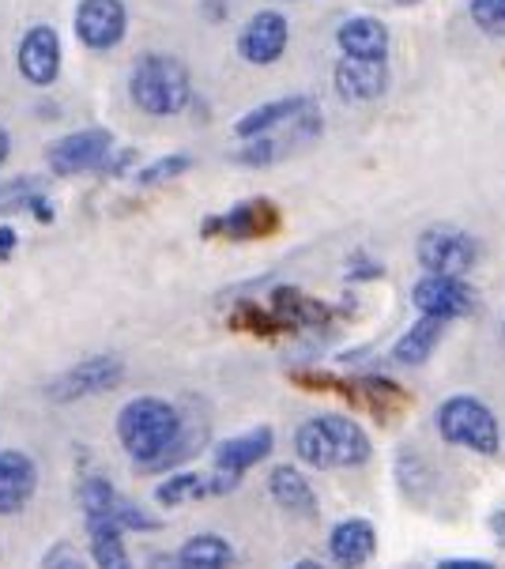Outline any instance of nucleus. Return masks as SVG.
<instances>
[{"label":"nucleus","mask_w":505,"mask_h":569,"mask_svg":"<svg viewBox=\"0 0 505 569\" xmlns=\"http://www.w3.org/2000/svg\"><path fill=\"white\" fill-rule=\"evenodd\" d=\"M118 441L140 468H162L181 457V415L159 397H136L118 415Z\"/></svg>","instance_id":"1"},{"label":"nucleus","mask_w":505,"mask_h":569,"mask_svg":"<svg viewBox=\"0 0 505 569\" xmlns=\"http://www.w3.org/2000/svg\"><path fill=\"white\" fill-rule=\"evenodd\" d=\"M295 452L309 468H358L370 460V433L347 415H317L295 430Z\"/></svg>","instance_id":"2"},{"label":"nucleus","mask_w":505,"mask_h":569,"mask_svg":"<svg viewBox=\"0 0 505 569\" xmlns=\"http://www.w3.org/2000/svg\"><path fill=\"white\" fill-rule=\"evenodd\" d=\"M132 102L151 118H174L181 113L192 99V80L189 69L170 53H143L136 57L132 76H129Z\"/></svg>","instance_id":"3"},{"label":"nucleus","mask_w":505,"mask_h":569,"mask_svg":"<svg viewBox=\"0 0 505 569\" xmlns=\"http://www.w3.org/2000/svg\"><path fill=\"white\" fill-rule=\"evenodd\" d=\"M434 422H438V433L449 446L472 449L479 457H494L502 446L498 415L475 397H449L434 415Z\"/></svg>","instance_id":"4"},{"label":"nucleus","mask_w":505,"mask_h":569,"mask_svg":"<svg viewBox=\"0 0 505 569\" xmlns=\"http://www.w3.org/2000/svg\"><path fill=\"white\" fill-rule=\"evenodd\" d=\"M415 257H419L423 272H445V276H464L479 257V246H475L472 234L453 227H430L423 230L419 246H415Z\"/></svg>","instance_id":"5"},{"label":"nucleus","mask_w":505,"mask_h":569,"mask_svg":"<svg viewBox=\"0 0 505 569\" xmlns=\"http://www.w3.org/2000/svg\"><path fill=\"white\" fill-rule=\"evenodd\" d=\"M412 302L419 313L445 317V321L475 313V291L464 283V276H445V272H426L419 283H415Z\"/></svg>","instance_id":"6"},{"label":"nucleus","mask_w":505,"mask_h":569,"mask_svg":"<svg viewBox=\"0 0 505 569\" xmlns=\"http://www.w3.org/2000/svg\"><path fill=\"white\" fill-rule=\"evenodd\" d=\"M125 31H129V12L121 0H80L76 8V38L95 53H106L121 46Z\"/></svg>","instance_id":"7"},{"label":"nucleus","mask_w":505,"mask_h":569,"mask_svg":"<svg viewBox=\"0 0 505 569\" xmlns=\"http://www.w3.org/2000/svg\"><path fill=\"white\" fill-rule=\"evenodd\" d=\"M113 151V137L106 129H80L68 132L50 148V170L61 173V178H72V173H87L106 167Z\"/></svg>","instance_id":"8"},{"label":"nucleus","mask_w":505,"mask_h":569,"mask_svg":"<svg viewBox=\"0 0 505 569\" xmlns=\"http://www.w3.org/2000/svg\"><path fill=\"white\" fill-rule=\"evenodd\" d=\"M121 378H125L121 359H113V355H95V359L76 362L72 370L61 373V378L50 385V400L72 403V400L95 397V392L113 389V385H118Z\"/></svg>","instance_id":"9"},{"label":"nucleus","mask_w":505,"mask_h":569,"mask_svg":"<svg viewBox=\"0 0 505 569\" xmlns=\"http://www.w3.org/2000/svg\"><path fill=\"white\" fill-rule=\"evenodd\" d=\"M287 42H290L287 19L265 8V12H257L241 27L238 53H241V61H249V64H276L279 57L287 53Z\"/></svg>","instance_id":"10"},{"label":"nucleus","mask_w":505,"mask_h":569,"mask_svg":"<svg viewBox=\"0 0 505 569\" xmlns=\"http://www.w3.org/2000/svg\"><path fill=\"white\" fill-rule=\"evenodd\" d=\"M19 72H23L27 83L34 87H50L57 80V72H61V38H57L53 27L38 23L31 31L23 34V42H19Z\"/></svg>","instance_id":"11"},{"label":"nucleus","mask_w":505,"mask_h":569,"mask_svg":"<svg viewBox=\"0 0 505 569\" xmlns=\"http://www.w3.org/2000/svg\"><path fill=\"white\" fill-rule=\"evenodd\" d=\"M34 487H38L34 460L16 449L0 452V517L19 513L34 498Z\"/></svg>","instance_id":"12"},{"label":"nucleus","mask_w":505,"mask_h":569,"mask_svg":"<svg viewBox=\"0 0 505 569\" xmlns=\"http://www.w3.org/2000/svg\"><path fill=\"white\" fill-rule=\"evenodd\" d=\"M336 87L347 102H374L385 94L388 69L385 61H370V57H344L336 64Z\"/></svg>","instance_id":"13"},{"label":"nucleus","mask_w":505,"mask_h":569,"mask_svg":"<svg viewBox=\"0 0 505 569\" xmlns=\"http://www.w3.org/2000/svg\"><path fill=\"white\" fill-rule=\"evenodd\" d=\"M336 42L344 57H370V61H385L388 57V27L374 16H351L339 23Z\"/></svg>","instance_id":"14"},{"label":"nucleus","mask_w":505,"mask_h":569,"mask_svg":"<svg viewBox=\"0 0 505 569\" xmlns=\"http://www.w3.org/2000/svg\"><path fill=\"white\" fill-rule=\"evenodd\" d=\"M271 452V430L268 427H257L249 433H238V438H227L219 441L216 449V468L222 476H241V471H249L253 465H260Z\"/></svg>","instance_id":"15"},{"label":"nucleus","mask_w":505,"mask_h":569,"mask_svg":"<svg viewBox=\"0 0 505 569\" xmlns=\"http://www.w3.org/2000/svg\"><path fill=\"white\" fill-rule=\"evenodd\" d=\"M328 551L339 566H366L377 555V532L370 520L351 517V520H339L333 528V539H328Z\"/></svg>","instance_id":"16"},{"label":"nucleus","mask_w":505,"mask_h":569,"mask_svg":"<svg viewBox=\"0 0 505 569\" xmlns=\"http://www.w3.org/2000/svg\"><path fill=\"white\" fill-rule=\"evenodd\" d=\"M268 495L276 498V506L287 509V513H295V517H317V495H314L309 479L298 468H290V465L271 468Z\"/></svg>","instance_id":"17"},{"label":"nucleus","mask_w":505,"mask_h":569,"mask_svg":"<svg viewBox=\"0 0 505 569\" xmlns=\"http://www.w3.org/2000/svg\"><path fill=\"white\" fill-rule=\"evenodd\" d=\"M279 223V211L268 204V200H246V204H238L230 216L222 219H211L208 230H219V234L227 238H265L271 234Z\"/></svg>","instance_id":"18"},{"label":"nucleus","mask_w":505,"mask_h":569,"mask_svg":"<svg viewBox=\"0 0 505 569\" xmlns=\"http://www.w3.org/2000/svg\"><path fill=\"white\" fill-rule=\"evenodd\" d=\"M445 317H434V313H419V321H415L407 332L396 340L393 347V359L400 366H423L426 359L434 355V347H438L442 332H445Z\"/></svg>","instance_id":"19"},{"label":"nucleus","mask_w":505,"mask_h":569,"mask_svg":"<svg viewBox=\"0 0 505 569\" xmlns=\"http://www.w3.org/2000/svg\"><path fill=\"white\" fill-rule=\"evenodd\" d=\"M309 110H314V102L303 99V94H295V99H276V102H265V106H257V110H249L246 118H238L235 132L241 140H249V137H260V132L271 129V124H279V121L306 118Z\"/></svg>","instance_id":"20"},{"label":"nucleus","mask_w":505,"mask_h":569,"mask_svg":"<svg viewBox=\"0 0 505 569\" xmlns=\"http://www.w3.org/2000/svg\"><path fill=\"white\" fill-rule=\"evenodd\" d=\"M87 532H91V558L106 569L129 566V551H125V528L113 517H87Z\"/></svg>","instance_id":"21"},{"label":"nucleus","mask_w":505,"mask_h":569,"mask_svg":"<svg viewBox=\"0 0 505 569\" xmlns=\"http://www.w3.org/2000/svg\"><path fill=\"white\" fill-rule=\"evenodd\" d=\"M178 562L189 566V569H222V566L235 562V547H230L222 536L204 532V536H192L189 543L181 547Z\"/></svg>","instance_id":"22"},{"label":"nucleus","mask_w":505,"mask_h":569,"mask_svg":"<svg viewBox=\"0 0 505 569\" xmlns=\"http://www.w3.org/2000/svg\"><path fill=\"white\" fill-rule=\"evenodd\" d=\"M211 483H204V476H197V471H181V476H170L167 483L155 487V501L159 506H181V501L189 498H200L208 495Z\"/></svg>","instance_id":"23"},{"label":"nucleus","mask_w":505,"mask_h":569,"mask_svg":"<svg viewBox=\"0 0 505 569\" xmlns=\"http://www.w3.org/2000/svg\"><path fill=\"white\" fill-rule=\"evenodd\" d=\"M113 501H118V490L106 483L102 476H91L80 487V506L87 517H110L113 513Z\"/></svg>","instance_id":"24"},{"label":"nucleus","mask_w":505,"mask_h":569,"mask_svg":"<svg viewBox=\"0 0 505 569\" xmlns=\"http://www.w3.org/2000/svg\"><path fill=\"white\" fill-rule=\"evenodd\" d=\"M358 389H363V400L370 403L374 411H393V408H404V392L396 389L393 381H385V378L358 381Z\"/></svg>","instance_id":"25"},{"label":"nucleus","mask_w":505,"mask_h":569,"mask_svg":"<svg viewBox=\"0 0 505 569\" xmlns=\"http://www.w3.org/2000/svg\"><path fill=\"white\" fill-rule=\"evenodd\" d=\"M468 16H472V23L479 27V31L505 34V0H472Z\"/></svg>","instance_id":"26"},{"label":"nucleus","mask_w":505,"mask_h":569,"mask_svg":"<svg viewBox=\"0 0 505 569\" xmlns=\"http://www.w3.org/2000/svg\"><path fill=\"white\" fill-rule=\"evenodd\" d=\"M110 517L118 520L121 528H129V532H148V528H155V525H159V520L143 513V509L136 506V501H125V498H118V501H113V513H110Z\"/></svg>","instance_id":"27"},{"label":"nucleus","mask_w":505,"mask_h":569,"mask_svg":"<svg viewBox=\"0 0 505 569\" xmlns=\"http://www.w3.org/2000/svg\"><path fill=\"white\" fill-rule=\"evenodd\" d=\"M189 167H192L189 156H167V159L151 162L148 170H140V181H143V186H155V181H170V178H178V173H186Z\"/></svg>","instance_id":"28"},{"label":"nucleus","mask_w":505,"mask_h":569,"mask_svg":"<svg viewBox=\"0 0 505 569\" xmlns=\"http://www.w3.org/2000/svg\"><path fill=\"white\" fill-rule=\"evenodd\" d=\"M276 156V143L271 140H253L246 151H238V162H249V167H265Z\"/></svg>","instance_id":"29"},{"label":"nucleus","mask_w":505,"mask_h":569,"mask_svg":"<svg viewBox=\"0 0 505 569\" xmlns=\"http://www.w3.org/2000/svg\"><path fill=\"white\" fill-rule=\"evenodd\" d=\"M57 562H68V566H80V555L72 547H57V551L46 555V566H57Z\"/></svg>","instance_id":"30"},{"label":"nucleus","mask_w":505,"mask_h":569,"mask_svg":"<svg viewBox=\"0 0 505 569\" xmlns=\"http://www.w3.org/2000/svg\"><path fill=\"white\" fill-rule=\"evenodd\" d=\"M16 242H19L16 230L12 227H0V260H8V257L16 253Z\"/></svg>","instance_id":"31"},{"label":"nucleus","mask_w":505,"mask_h":569,"mask_svg":"<svg viewBox=\"0 0 505 569\" xmlns=\"http://www.w3.org/2000/svg\"><path fill=\"white\" fill-rule=\"evenodd\" d=\"M491 562H483V558H445L442 569H487Z\"/></svg>","instance_id":"32"},{"label":"nucleus","mask_w":505,"mask_h":569,"mask_svg":"<svg viewBox=\"0 0 505 569\" xmlns=\"http://www.w3.org/2000/svg\"><path fill=\"white\" fill-rule=\"evenodd\" d=\"M491 532H494V539H498V547L505 551V509H498V513H491Z\"/></svg>","instance_id":"33"},{"label":"nucleus","mask_w":505,"mask_h":569,"mask_svg":"<svg viewBox=\"0 0 505 569\" xmlns=\"http://www.w3.org/2000/svg\"><path fill=\"white\" fill-rule=\"evenodd\" d=\"M8 151H12V140H8V132L0 129V167L8 162Z\"/></svg>","instance_id":"34"}]
</instances>
